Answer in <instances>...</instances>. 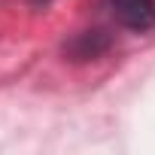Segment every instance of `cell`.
I'll use <instances>...</instances> for the list:
<instances>
[{
  "label": "cell",
  "mask_w": 155,
  "mask_h": 155,
  "mask_svg": "<svg viewBox=\"0 0 155 155\" xmlns=\"http://www.w3.org/2000/svg\"><path fill=\"white\" fill-rule=\"evenodd\" d=\"M110 46H113V37L104 28H91V31H79L76 37H70L64 43V55L70 61H94Z\"/></svg>",
  "instance_id": "obj_2"
},
{
  "label": "cell",
  "mask_w": 155,
  "mask_h": 155,
  "mask_svg": "<svg viewBox=\"0 0 155 155\" xmlns=\"http://www.w3.org/2000/svg\"><path fill=\"white\" fill-rule=\"evenodd\" d=\"M110 12L122 28L134 34L155 28V0H110Z\"/></svg>",
  "instance_id": "obj_1"
},
{
  "label": "cell",
  "mask_w": 155,
  "mask_h": 155,
  "mask_svg": "<svg viewBox=\"0 0 155 155\" xmlns=\"http://www.w3.org/2000/svg\"><path fill=\"white\" fill-rule=\"evenodd\" d=\"M31 3H49V0H31Z\"/></svg>",
  "instance_id": "obj_3"
}]
</instances>
